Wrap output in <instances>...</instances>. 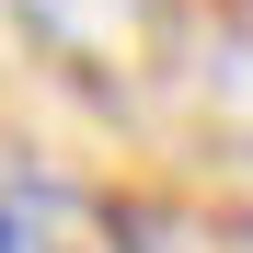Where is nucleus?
<instances>
[{"label":"nucleus","instance_id":"nucleus-1","mask_svg":"<svg viewBox=\"0 0 253 253\" xmlns=\"http://www.w3.org/2000/svg\"><path fill=\"white\" fill-rule=\"evenodd\" d=\"M12 12L104 104H138V92H161L184 69V0H12Z\"/></svg>","mask_w":253,"mask_h":253},{"label":"nucleus","instance_id":"nucleus-2","mask_svg":"<svg viewBox=\"0 0 253 253\" xmlns=\"http://www.w3.org/2000/svg\"><path fill=\"white\" fill-rule=\"evenodd\" d=\"M0 253H115V219L81 184H58V173L0 150Z\"/></svg>","mask_w":253,"mask_h":253}]
</instances>
